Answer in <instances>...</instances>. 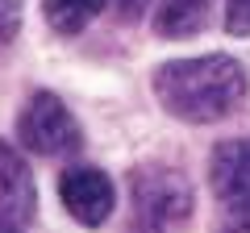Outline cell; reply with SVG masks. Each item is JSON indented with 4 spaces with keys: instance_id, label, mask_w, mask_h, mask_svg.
<instances>
[{
    "instance_id": "7c38bea8",
    "label": "cell",
    "mask_w": 250,
    "mask_h": 233,
    "mask_svg": "<svg viewBox=\"0 0 250 233\" xmlns=\"http://www.w3.org/2000/svg\"><path fill=\"white\" fill-rule=\"evenodd\" d=\"M221 233H250V216H225Z\"/></svg>"
},
{
    "instance_id": "3957f363",
    "label": "cell",
    "mask_w": 250,
    "mask_h": 233,
    "mask_svg": "<svg viewBox=\"0 0 250 233\" xmlns=\"http://www.w3.org/2000/svg\"><path fill=\"white\" fill-rule=\"evenodd\" d=\"M17 137L25 150L42 154V158H62V154H75L83 146L75 116L67 113V104L54 92H34L25 100V108L17 116Z\"/></svg>"
},
{
    "instance_id": "277c9868",
    "label": "cell",
    "mask_w": 250,
    "mask_h": 233,
    "mask_svg": "<svg viewBox=\"0 0 250 233\" xmlns=\"http://www.w3.org/2000/svg\"><path fill=\"white\" fill-rule=\"evenodd\" d=\"M59 196H62V208L75 216L80 225L96 229L113 216V204H117V192H113V179L96 167H71L62 171L59 179Z\"/></svg>"
},
{
    "instance_id": "6da1fadb",
    "label": "cell",
    "mask_w": 250,
    "mask_h": 233,
    "mask_svg": "<svg viewBox=\"0 0 250 233\" xmlns=\"http://www.w3.org/2000/svg\"><path fill=\"white\" fill-rule=\"evenodd\" d=\"M154 96L179 121H221L246 96V71L229 54H205V58H179L154 71Z\"/></svg>"
},
{
    "instance_id": "52a82bcc",
    "label": "cell",
    "mask_w": 250,
    "mask_h": 233,
    "mask_svg": "<svg viewBox=\"0 0 250 233\" xmlns=\"http://www.w3.org/2000/svg\"><path fill=\"white\" fill-rule=\"evenodd\" d=\"M208 21V0H159L154 34L159 38H192Z\"/></svg>"
},
{
    "instance_id": "ba28073f",
    "label": "cell",
    "mask_w": 250,
    "mask_h": 233,
    "mask_svg": "<svg viewBox=\"0 0 250 233\" xmlns=\"http://www.w3.org/2000/svg\"><path fill=\"white\" fill-rule=\"evenodd\" d=\"M46 21H50L54 34L62 38H75L92 25L96 13H108V0H46Z\"/></svg>"
},
{
    "instance_id": "7a4b0ae2",
    "label": "cell",
    "mask_w": 250,
    "mask_h": 233,
    "mask_svg": "<svg viewBox=\"0 0 250 233\" xmlns=\"http://www.w3.org/2000/svg\"><path fill=\"white\" fill-rule=\"evenodd\" d=\"M129 188H134V216L142 233H167L192 213V183L171 167H138Z\"/></svg>"
},
{
    "instance_id": "4fadbf2b",
    "label": "cell",
    "mask_w": 250,
    "mask_h": 233,
    "mask_svg": "<svg viewBox=\"0 0 250 233\" xmlns=\"http://www.w3.org/2000/svg\"><path fill=\"white\" fill-rule=\"evenodd\" d=\"M0 233H21V225H9V221H0Z\"/></svg>"
},
{
    "instance_id": "8fae6325",
    "label": "cell",
    "mask_w": 250,
    "mask_h": 233,
    "mask_svg": "<svg viewBox=\"0 0 250 233\" xmlns=\"http://www.w3.org/2000/svg\"><path fill=\"white\" fill-rule=\"evenodd\" d=\"M146 4H150V0H108V13H113L121 25H134V21L146 13Z\"/></svg>"
},
{
    "instance_id": "9c48e42d",
    "label": "cell",
    "mask_w": 250,
    "mask_h": 233,
    "mask_svg": "<svg viewBox=\"0 0 250 233\" xmlns=\"http://www.w3.org/2000/svg\"><path fill=\"white\" fill-rule=\"evenodd\" d=\"M225 29L233 38H250V0H229L225 9Z\"/></svg>"
},
{
    "instance_id": "30bf717a",
    "label": "cell",
    "mask_w": 250,
    "mask_h": 233,
    "mask_svg": "<svg viewBox=\"0 0 250 233\" xmlns=\"http://www.w3.org/2000/svg\"><path fill=\"white\" fill-rule=\"evenodd\" d=\"M21 29V0H0V46Z\"/></svg>"
},
{
    "instance_id": "5b68a950",
    "label": "cell",
    "mask_w": 250,
    "mask_h": 233,
    "mask_svg": "<svg viewBox=\"0 0 250 233\" xmlns=\"http://www.w3.org/2000/svg\"><path fill=\"white\" fill-rule=\"evenodd\" d=\"M213 192L229 216H250V137L221 142L208 158Z\"/></svg>"
},
{
    "instance_id": "8992f818",
    "label": "cell",
    "mask_w": 250,
    "mask_h": 233,
    "mask_svg": "<svg viewBox=\"0 0 250 233\" xmlns=\"http://www.w3.org/2000/svg\"><path fill=\"white\" fill-rule=\"evenodd\" d=\"M38 213V188L29 167L17 158L13 146L0 142V221L9 225H29Z\"/></svg>"
}]
</instances>
